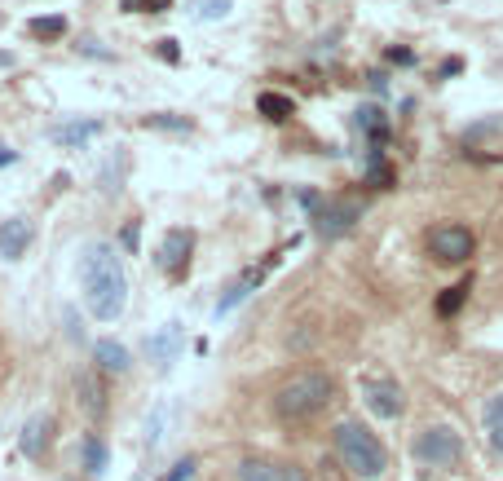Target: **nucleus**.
Wrapping results in <instances>:
<instances>
[{
  "mask_svg": "<svg viewBox=\"0 0 503 481\" xmlns=\"http://www.w3.org/2000/svg\"><path fill=\"white\" fill-rule=\"evenodd\" d=\"M80 292H84V310L98 322H115L129 305V274L124 261L111 243H89L80 256Z\"/></svg>",
  "mask_w": 503,
  "mask_h": 481,
  "instance_id": "obj_1",
  "label": "nucleus"
},
{
  "mask_svg": "<svg viewBox=\"0 0 503 481\" xmlns=\"http://www.w3.org/2000/svg\"><path fill=\"white\" fill-rule=\"evenodd\" d=\"M332 442H335L340 464L358 481H380L389 473V450H384V442L371 433L363 419H340L332 428Z\"/></svg>",
  "mask_w": 503,
  "mask_h": 481,
  "instance_id": "obj_2",
  "label": "nucleus"
},
{
  "mask_svg": "<svg viewBox=\"0 0 503 481\" xmlns=\"http://www.w3.org/2000/svg\"><path fill=\"white\" fill-rule=\"evenodd\" d=\"M335 398V380L327 371H301L296 380H287L278 393H274V415L287 419V424H301V419H314L318 411H327Z\"/></svg>",
  "mask_w": 503,
  "mask_h": 481,
  "instance_id": "obj_3",
  "label": "nucleus"
},
{
  "mask_svg": "<svg viewBox=\"0 0 503 481\" xmlns=\"http://www.w3.org/2000/svg\"><path fill=\"white\" fill-rule=\"evenodd\" d=\"M411 455H415V464L429 468V473H450V468H459V459H464V442H459L455 428L433 424V428H424V433L415 438Z\"/></svg>",
  "mask_w": 503,
  "mask_h": 481,
  "instance_id": "obj_4",
  "label": "nucleus"
},
{
  "mask_svg": "<svg viewBox=\"0 0 503 481\" xmlns=\"http://www.w3.org/2000/svg\"><path fill=\"white\" fill-rule=\"evenodd\" d=\"M301 204L314 212V226H318V235H327V239L353 230V221L363 216V204H327L323 195H309V190L301 195Z\"/></svg>",
  "mask_w": 503,
  "mask_h": 481,
  "instance_id": "obj_5",
  "label": "nucleus"
},
{
  "mask_svg": "<svg viewBox=\"0 0 503 481\" xmlns=\"http://www.w3.org/2000/svg\"><path fill=\"white\" fill-rule=\"evenodd\" d=\"M429 252H433L441 265H464L472 252H477V239H472V230H464V226H437V230H429Z\"/></svg>",
  "mask_w": 503,
  "mask_h": 481,
  "instance_id": "obj_6",
  "label": "nucleus"
},
{
  "mask_svg": "<svg viewBox=\"0 0 503 481\" xmlns=\"http://www.w3.org/2000/svg\"><path fill=\"white\" fill-rule=\"evenodd\" d=\"M190 256H195V230H168L164 243H160V270L168 278H181L190 270Z\"/></svg>",
  "mask_w": 503,
  "mask_h": 481,
  "instance_id": "obj_7",
  "label": "nucleus"
},
{
  "mask_svg": "<svg viewBox=\"0 0 503 481\" xmlns=\"http://www.w3.org/2000/svg\"><path fill=\"white\" fill-rule=\"evenodd\" d=\"M235 477L238 481H309L296 464H283V459H238Z\"/></svg>",
  "mask_w": 503,
  "mask_h": 481,
  "instance_id": "obj_8",
  "label": "nucleus"
},
{
  "mask_svg": "<svg viewBox=\"0 0 503 481\" xmlns=\"http://www.w3.org/2000/svg\"><path fill=\"white\" fill-rule=\"evenodd\" d=\"M367 407L380 419H398V415L406 411V398H402V389L393 384V380H371L367 384Z\"/></svg>",
  "mask_w": 503,
  "mask_h": 481,
  "instance_id": "obj_9",
  "label": "nucleus"
},
{
  "mask_svg": "<svg viewBox=\"0 0 503 481\" xmlns=\"http://www.w3.org/2000/svg\"><path fill=\"white\" fill-rule=\"evenodd\" d=\"M53 428H58V419L53 415H32L27 424H23V438H18V450L27 455V459H40L49 442H53Z\"/></svg>",
  "mask_w": 503,
  "mask_h": 481,
  "instance_id": "obj_10",
  "label": "nucleus"
},
{
  "mask_svg": "<svg viewBox=\"0 0 503 481\" xmlns=\"http://www.w3.org/2000/svg\"><path fill=\"white\" fill-rule=\"evenodd\" d=\"M353 129L371 141V155L380 159V146L389 141V115H384V106H358V115H353Z\"/></svg>",
  "mask_w": 503,
  "mask_h": 481,
  "instance_id": "obj_11",
  "label": "nucleus"
},
{
  "mask_svg": "<svg viewBox=\"0 0 503 481\" xmlns=\"http://www.w3.org/2000/svg\"><path fill=\"white\" fill-rule=\"evenodd\" d=\"M181 344H186V332H181L177 322H168L160 336H150V341H146V353H150V362H155V367H172V362H177V353H181Z\"/></svg>",
  "mask_w": 503,
  "mask_h": 481,
  "instance_id": "obj_12",
  "label": "nucleus"
},
{
  "mask_svg": "<svg viewBox=\"0 0 503 481\" xmlns=\"http://www.w3.org/2000/svg\"><path fill=\"white\" fill-rule=\"evenodd\" d=\"M32 221L27 216H14V221H0V256H9V261H18L23 252H27V243H32Z\"/></svg>",
  "mask_w": 503,
  "mask_h": 481,
  "instance_id": "obj_13",
  "label": "nucleus"
},
{
  "mask_svg": "<svg viewBox=\"0 0 503 481\" xmlns=\"http://www.w3.org/2000/svg\"><path fill=\"white\" fill-rule=\"evenodd\" d=\"M93 362H98V371H129L133 367V358H129V349L120 341H98L93 344Z\"/></svg>",
  "mask_w": 503,
  "mask_h": 481,
  "instance_id": "obj_14",
  "label": "nucleus"
},
{
  "mask_svg": "<svg viewBox=\"0 0 503 481\" xmlns=\"http://www.w3.org/2000/svg\"><path fill=\"white\" fill-rule=\"evenodd\" d=\"M75 393H80V407L89 415H106V389H102V380L93 371H84V376H75Z\"/></svg>",
  "mask_w": 503,
  "mask_h": 481,
  "instance_id": "obj_15",
  "label": "nucleus"
},
{
  "mask_svg": "<svg viewBox=\"0 0 503 481\" xmlns=\"http://www.w3.org/2000/svg\"><path fill=\"white\" fill-rule=\"evenodd\" d=\"M102 133V120H71L63 129H53V141L58 146H84L89 138H98Z\"/></svg>",
  "mask_w": 503,
  "mask_h": 481,
  "instance_id": "obj_16",
  "label": "nucleus"
},
{
  "mask_svg": "<svg viewBox=\"0 0 503 481\" xmlns=\"http://www.w3.org/2000/svg\"><path fill=\"white\" fill-rule=\"evenodd\" d=\"M481 424H486V442H490V450H495V455H503V393H495V398L486 402Z\"/></svg>",
  "mask_w": 503,
  "mask_h": 481,
  "instance_id": "obj_17",
  "label": "nucleus"
},
{
  "mask_svg": "<svg viewBox=\"0 0 503 481\" xmlns=\"http://www.w3.org/2000/svg\"><path fill=\"white\" fill-rule=\"evenodd\" d=\"M106 464H111L106 442H102L98 433H89V438H84V473H89V477H102V473H106Z\"/></svg>",
  "mask_w": 503,
  "mask_h": 481,
  "instance_id": "obj_18",
  "label": "nucleus"
},
{
  "mask_svg": "<svg viewBox=\"0 0 503 481\" xmlns=\"http://www.w3.org/2000/svg\"><path fill=\"white\" fill-rule=\"evenodd\" d=\"M256 111H261L266 120H274V124H283V120H292L296 102H292V98H283V93H261V98H256Z\"/></svg>",
  "mask_w": 503,
  "mask_h": 481,
  "instance_id": "obj_19",
  "label": "nucleus"
},
{
  "mask_svg": "<svg viewBox=\"0 0 503 481\" xmlns=\"http://www.w3.org/2000/svg\"><path fill=\"white\" fill-rule=\"evenodd\" d=\"M261 278H266V265H256V270H247V274L238 278L235 287H230V296H226V301H221V305H217V310L221 313H230L238 305V301H247V292H252V287H256V283H261Z\"/></svg>",
  "mask_w": 503,
  "mask_h": 481,
  "instance_id": "obj_20",
  "label": "nucleus"
},
{
  "mask_svg": "<svg viewBox=\"0 0 503 481\" xmlns=\"http://www.w3.org/2000/svg\"><path fill=\"white\" fill-rule=\"evenodd\" d=\"M464 301H469V278H464V283H455V287H446V292L437 296V313H441V318H450V313H459Z\"/></svg>",
  "mask_w": 503,
  "mask_h": 481,
  "instance_id": "obj_21",
  "label": "nucleus"
},
{
  "mask_svg": "<svg viewBox=\"0 0 503 481\" xmlns=\"http://www.w3.org/2000/svg\"><path fill=\"white\" fill-rule=\"evenodd\" d=\"M27 32H32L35 40H58V35L67 32V18H32Z\"/></svg>",
  "mask_w": 503,
  "mask_h": 481,
  "instance_id": "obj_22",
  "label": "nucleus"
},
{
  "mask_svg": "<svg viewBox=\"0 0 503 481\" xmlns=\"http://www.w3.org/2000/svg\"><path fill=\"white\" fill-rule=\"evenodd\" d=\"M230 0H195V18H226Z\"/></svg>",
  "mask_w": 503,
  "mask_h": 481,
  "instance_id": "obj_23",
  "label": "nucleus"
},
{
  "mask_svg": "<svg viewBox=\"0 0 503 481\" xmlns=\"http://www.w3.org/2000/svg\"><path fill=\"white\" fill-rule=\"evenodd\" d=\"M150 129H177V133H190L195 124L181 120V115H150Z\"/></svg>",
  "mask_w": 503,
  "mask_h": 481,
  "instance_id": "obj_24",
  "label": "nucleus"
},
{
  "mask_svg": "<svg viewBox=\"0 0 503 481\" xmlns=\"http://www.w3.org/2000/svg\"><path fill=\"white\" fill-rule=\"evenodd\" d=\"M124 9H137V14H164L172 0H120Z\"/></svg>",
  "mask_w": 503,
  "mask_h": 481,
  "instance_id": "obj_25",
  "label": "nucleus"
},
{
  "mask_svg": "<svg viewBox=\"0 0 503 481\" xmlns=\"http://www.w3.org/2000/svg\"><path fill=\"white\" fill-rule=\"evenodd\" d=\"M120 239H124V247H129V252H137V247H141V221H129Z\"/></svg>",
  "mask_w": 503,
  "mask_h": 481,
  "instance_id": "obj_26",
  "label": "nucleus"
},
{
  "mask_svg": "<svg viewBox=\"0 0 503 481\" xmlns=\"http://www.w3.org/2000/svg\"><path fill=\"white\" fill-rule=\"evenodd\" d=\"M186 477H195V459H181V464H177L164 481H186Z\"/></svg>",
  "mask_w": 503,
  "mask_h": 481,
  "instance_id": "obj_27",
  "label": "nucleus"
},
{
  "mask_svg": "<svg viewBox=\"0 0 503 481\" xmlns=\"http://www.w3.org/2000/svg\"><path fill=\"white\" fill-rule=\"evenodd\" d=\"M160 58L177 63V40H160Z\"/></svg>",
  "mask_w": 503,
  "mask_h": 481,
  "instance_id": "obj_28",
  "label": "nucleus"
},
{
  "mask_svg": "<svg viewBox=\"0 0 503 481\" xmlns=\"http://www.w3.org/2000/svg\"><path fill=\"white\" fill-rule=\"evenodd\" d=\"M5 164H14V150H9V146H0V168H5Z\"/></svg>",
  "mask_w": 503,
  "mask_h": 481,
  "instance_id": "obj_29",
  "label": "nucleus"
},
{
  "mask_svg": "<svg viewBox=\"0 0 503 481\" xmlns=\"http://www.w3.org/2000/svg\"><path fill=\"white\" fill-rule=\"evenodd\" d=\"M9 63H14V58H9V53H0V67H9Z\"/></svg>",
  "mask_w": 503,
  "mask_h": 481,
  "instance_id": "obj_30",
  "label": "nucleus"
}]
</instances>
